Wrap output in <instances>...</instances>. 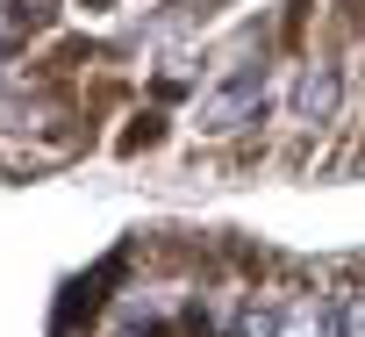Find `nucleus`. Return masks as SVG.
<instances>
[{"label": "nucleus", "mask_w": 365, "mask_h": 337, "mask_svg": "<svg viewBox=\"0 0 365 337\" xmlns=\"http://www.w3.org/2000/svg\"><path fill=\"white\" fill-rule=\"evenodd\" d=\"M258 115H265V65H230L222 86L201 101V136H237Z\"/></svg>", "instance_id": "nucleus-1"}, {"label": "nucleus", "mask_w": 365, "mask_h": 337, "mask_svg": "<svg viewBox=\"0 0 365 337\" xmlns=\"http://www.w3.org/2000/svg\"><path fill=\"white\" fill-rule=\"evenodd\" d=\"M329 301H336V337H365V287H344Z\"/></svg>", "instance_id": "nucleus-4"}, {"label": "nucleus", "mask_w": 365, "mask_h": 337, "mask_svg": "<svg viewBox=\"0 0 365 337\" xmlns=\"http://www.w3.org/2000/svg\"><path fill=\"white\" fill-rule=\"evenodd\" d=\"M279 294H237L222 316V337H279Z\"/></svg>", "instance_id": "nucleus-3"}, {"label": "nucleus", "mask_w": 365, "mask_h": 337, "mask_svg": "<svg viewBox=\"0 0 365 337\" xmlns=\"http://www.w3.org/2000/svg\"><path fill=\"white\" fill-rule=\"evenodd\" d=\"M336 101H344V79H336V65H308L301 72V86H294V122H329L336 115Z\"/></svg>", "instance_id": "nucleus-2"}]
</instances>
